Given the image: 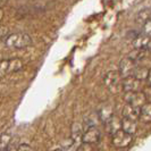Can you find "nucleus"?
Here are the masks:
<instances>
[{
    "label": "nucleus",
    "mask_w": 151,
    "mask_h": 151,
    "mask_svg": "<svg viewBox=\"0 0 151 151\" xmlns=\"http://www.w3.org/2000/svg\"><path fill=\"white\" fill-rule=\"evenodd\" d=\"M4 15H5V13H4V9H2V8H0V21L4 18Z\"/></svg>",
    "instance_id": "nucleus-25"
},
{
    "label": "nucleus",
    "mask_w": 151,
    "mask_h": 151,
    "mask_svg": "<svg viewBox=\"0 0 151 151\" xmlns=\"http://www.w3.org/2000/svg\"><path fill=\"white\" fill-rule=\"evenodd\" d=\"M83 133H84V131L82 129L80 124H74V125H73V127H72V135H73V139H74V140H76L78 136H81V139H82Z\"/></svg>",
    "instance_id": "nucleus-19"
},
{
    "label": "nucleus",
    "mask_w": 151,
    "mask_h": 151,
    "mask_svg": "<svg viewBox=\"0 0 151 151\" xmlns=\"http://www.w3.org/2000/svg\"><path fill=\"white\" fill-rule=\"evenodd\" d=\"M113 116H114V113H113V107L111 106H104L100 109V111H99V117L105 122V123L107 121H109Z\"/></svg>",
    "instance_id": "nucleus-15"
},
{
    "label": "nucleus",
    "mask_w": 151,
    "mask_h": 151,
    "mask_svg": "<svg viewBox=\"0 0 151 151\" xmlns=\"http://www.w3.org/2000/svg\"><path fill=\"white\" fill-rule=\"evenodd\" d=\"M147 50H148L149 52H151V39H150V41H149V45H148V48H147Z\"/></svg>",
    "instance_id": "nucleus-27"
},
{
    "label": "nucleus",
    "mask_w": 151,
    "mask_h": 151,
    "mask_svg": "<svg viewBox=\"0 0 151 151\" xmlns=\"http://www.w3.org/2000/svg\"><path fill=\"white\" fill-rule=\"evenodd\" d=\"M76 151H96V150H94L93 144L82 142V143L78 145V148H77V150H76Z\"/></svg>",
    "instance_id": "nucleus-20"
},
{
    "label": "nucleus",
    "mask_w": 151,
    "mask_h": 151,
    "mask_svg": "<svg viewBox=\"0 0 151 151\" xmlns=\"http://www.w3.org/2000/svg\"><path fill=\"white\" fill-rule=\"evenodd\" d=\"M8 33H9V29H8L6 25H2V24H0V38H4V37H6Z\"/></svg>",
    "instance_id": "nucleus-22"
},
{
    "label": "nucleus",
    "mask_w": 151,
    "mask_h": 151,
    "mask_svg": "<svg viewBox=\"0 0 151 151\" xmlns=\"http://www.w3.org/2000/svg\"><path fill=\"white\" fill-rule=\"evenodd\" d=\"M143 33L144 34H147V35H150L151 37V19L143 25Z\"/></svg>",
    "instance_id": "nucleus-21"
},
{
    "label": "nucleus",
    "mask_w": 151,
    "mask_h": 151,
    "mask_svg": "<svg viewBox=\"0 0 151 151\" xmlns=\"http://www.w3.org/2000/svg\"><path fill=\"white\" fill-rule=\"evenodd\" d=\"M25 64L21 58H12L7 60H0V75H8L23 70Z\"/></svg>",
    "instance_id": "nucleus-3"
},
{
    "label": "nucleus",
    "mask_w": 151,
    "mask_h": 151,
    "mask_svg": "<svg viewBox=\"0 0 151 151\" xmlns=\"http://www.w3.org/2000/svg\"><path fill=\"white\" fill-rule=\"evenodd\" d=\"M151 19V10L150 9H142V10H140L135 16V22L139 24V25H141V26H143L144 24L147 22H149Z\"/></svg>",
    "instance_id": "nucleus-12"
},
{
    "label": "nucleus",
    "mask_w": 151,
    "mask_h": 151,
    "mask_svg": "<svg viewBox=\"0 0 151 151\" xmlns=\"http://www.w3.org/2000/svg\"><path fill=\"white\" fill-rule=\"evenodd\" d=\"M52 151H61L60 149H56V150H52Z\"/></svg>",
    "instance_id": "nucleus-28"
},
{
    "label": "nucleus",
    "mask_w": 151,
    "mask_h": 151,
    "mask_svg": "<svg viewBox=\"0 0 151 151\" xmlns=\"http://www.w3.org/2000/svg\"><path fill=\"white\" fill-rule=\"evenodd\" d=\"M17 151H32V148H31L29 144H21L18 148H17Z\"/></svg>",
    "instance_id": "nucleus-23"
},
{
    "label": "nucleus",
    "mask_w": 151,
    "mask_h": 151,
    "mask_svg": "<svg viewBox=\"0 0 151 151\" xmlns=\"http://www.w3.org/2000/svg\"><path fill=\"white\" fill-rule=\"evenodd\" d=\"M10 140H12V136L9 134H2L0 136V151L7 150L9 143H10Z\"/></svg>",
    "instance_id": "nucleus-18"
},
{
    "label": "nucleus",
    "mask_w": 151,
    "mask_h": 151,
    "mask_svg": "<svg viewBox=\"0 0 151 151\" xmlns=\"http://www.w3.org/2000/svg\"><path fill=\"white\" fill-rule=\"evenodd\" d=\"M142 89V81L134 76L123 78V91L124 92H137Z\"/></svg>",
    "instance_id": "nucleus-8"
},
{
    "label": "nucleus",
    "mask_w": 151,
    "mask_h": 151,
    "mask_svg": "<svg viewBox=\"0 0 151 151\" xmlns=\"http://www.w3.org/2000/svg\"><path fill=\"white\" fill-rule=\"evenodd\" d=\"M147 81H148V83L149 85L151 86V69L149 70V76H148V78H147Z\"/></svg>",
    "instance_id": "nucleus-24"
},
{
    "label": "nucleus",
    "mask_w": 151,
    "mask_h": 151,
    "mask_svg": "<svg viewBox=\"0 0 151 151\" xmlns=\"http://www.w3.org/2000/svg\"><path fill=\"white\" fill-rule=\"evenodd\" d=\"M145 94L141 91L137 92H125V101L126 104L133 105L136 107H142L147 102L145 101Z\"/></svg>",
    "instance_id": "nucleus-7"
},
{
    "label": "nucleus",
    "mask_w": 151,
    "mask_h": 151,
    "mask_svg": "<svg viewBox=\"0 0 151 151\" xmlns=\"http://www.w3.org/2000/svg\"><path fill=\"white\" fill-rule=\"evenodd\" d=\"M140 111H141V107H136L133 105L126 104V106L123 108V118H129L133 121H139L140 119Z\"/></svg>",
    "instance_id": "nucleus-9"
},
{
    "label": "nucleus",
    "mask_w": 151,
    "mask_h": 151,
    "mask_svg": "<svg viewBox=\"0 0 151 151\" xmlns=\"http://www.w3.org/2000/svg\"><path fill=\"white\" fill-rule=\"evenodd\" d=\"M122 129H124L129 134L134 135L137 131V121H133V119H129V118H122Z\"/></svg>",
    "instance_id": "nucleus-11"
},
{
    "label": "nucleus",
    "mask_w": 151,
    "mask_h": 151,
    "mask_svg": "<svg viewBox=\"0 0 151 151\" xmlns=\"http://www.w3.org/2000/svg\"><path fill=\"white\" fill-rule=\"evenodd\" d=\"M104 83L109 92L117 94L123 91V77L118 70H109L104 77Z\"/></svg>",
    "instance_id": "nucleus-2"
},
{
    "label": "nucleus",
    "mask_w": 151,
    "mask_h": 151,
    "mask_svg": "<svg viewBox=\"0 0 151 151\" xmlns=\"http://www.w3.org/2000/svg\"><path fill=\"white\" fill-rule=\"evenodd\" d=\"M149 70H150V69H148V68H145V67H137V66H136L133 76L136 77L137 80H140V81H144V80H147L148 76H149Z\"/></svg>",
    "instance_id": "nucleus-17"
},
{
    "label": "nucleus",
    "mask_w": 151,
    "mask_h": 151,
    "mask_svg": "<svg viewBox=\"0 0 151 151\" xmlns=\"http://www.w3.org/2000/svg\"><path fill=\"white\" fill-rule=\"evenodd\" d=\"M5 45L10 49H24L32 45V39L26 33H13L6 38Z\"/></svg>",
    "instance_id": "nucleus-1"
},
{
    "label": "nucleus",
    "mask_w": 151,
    "mask_h": 151,
    "mask_svg": "<svg viewBox=\"0 0 151 151\" xmlns=\"http://www.w3.org/2000/svg\"><path fill=\"white\" fill-rule=\"evenodd\" d=\"M147 52H148L147 49H133V51H131L127 57H129L134 61H140L147 56Z\"/></svg>",
    "instance_id": "nucleus-16"
},
{
    "label": "nucleus",
    "mask_w": 151,
    "mask_h": 151,
    "mask_svg": "<svg viewBox=\"0 0 151 151\" xmlns=\"http://www.w3.org/2000/svg\"><path fill=\"white\" fill-rule=\"evenodd\" d=\"M133 142V135L129 134L127 132H125L124 129H118L115 133H113L111 136V144L117 149H123L131 145Z\"/></svg>",
    "instance_id": "nucleus-4"
},
{
    "label": "nucleus",
    "mask_w": 151,
    "mask_h": 151,
    "mask_svg": "<svg viewBox=\"0 0 151 151\" xmlns=\"http://www.w3.org/2000/svg\"><path fill=\"white\" fill-rule=\"evenodd\" d=\"M101 139V133L96 126H89L88 129L84 131L82 135V142L90 144H97Z\"/></svg>",
    "instance_id": "nucleus-6"
},
{
    "label": "nucleus",
    "mask_w": 151,
    "mask_h": 151,
    "mask_svg": "<svg viewBox=\"0 0 151 151\" xmlns=\"http://www.w3.org/2000/svg\"><path fill=\"white\" fill-rule=\"evenodd\" d=\"M106 124H107V126L109 127V129H110L111 134L115 133L116 131H118V129H122V119L117 118V117H115V116H113L109 121H107Z\"/></svg>",
    "instance_id": "nucleus-14"
},
{
    "label": "nucleus",
    "mask_w": 151,
    "mask_h": 151,
    "mask_svg": "<svg viewBox=\"0 0 151 151\" xmlns=\"http://www.w3.org/2000/svg\"><path fill=\"white\" fill-rule=\"evenodd\" d=\"M0 136H1V134H0Z\"/></svg>",
    "instance_id": "nucleus-29"
},
{
    "label": "nucleus",
    "mask_w": 151,
    "mask_h": 151,
    "mask_svg": "<svg viewBox=\"0 0 151 151\" xmlns=\"http://www.w3.org/2000/svg\"><path fill=\"white\" fill-rule=\"evenodd\" d=\"M6 151H17V149H15L14 147H8Z\"/></svg>",
    "instance_id": "nucleus-26"
},
{
    "label": "nucleus",
    "mask_w": 151,
    "mask_h": 151,
    "mask_svg": "<svg viewBox=\"0 0 151 151\" xmlns=\"http://www.w3.org/2000/svg\"><path fill=\"white\" fill-rule=\"evenodd\" d=\"M150 39H151L150 35H147V34H144V33L137 34L136 38H134L133 41H132L133 48H134V49H147Z\"/></svg>",
    "instance_id": "nucleus-10"
},
{
    "label": "nucleus",
    "mask_w": 151,
    "mask_h": 151,
    "mask_svg": "<svg viewBox=\"0 0 151 151\" xmlns=\"http://www.w3.org/2000/svg\"><path fill=\"white\" fill-rule=\"evenodd\" d=\"M136 68V61H134L133 59H131L129 57H125L119 61V66H118V72L123 78L125 77H129L133 76L134 70Z\"/></svg>",
    "instance_id": "nucleus-5"
},
{
    "label": "nucleus",
    "mask_w": 151,
    "mask_h": 151,
    "mask_svg": "<svg viewBox=\"0 0 151 151\" xmlns=\"http://www.w3.org/2000/svg\"><path fill=\"white\" fill-rule=\"evenodd\" d=\"M140 119L143 123H151V102H145L141 107L140 111Z\"/></svg>",
    "instance_id": "nucleus-13"
}]
</instances>
